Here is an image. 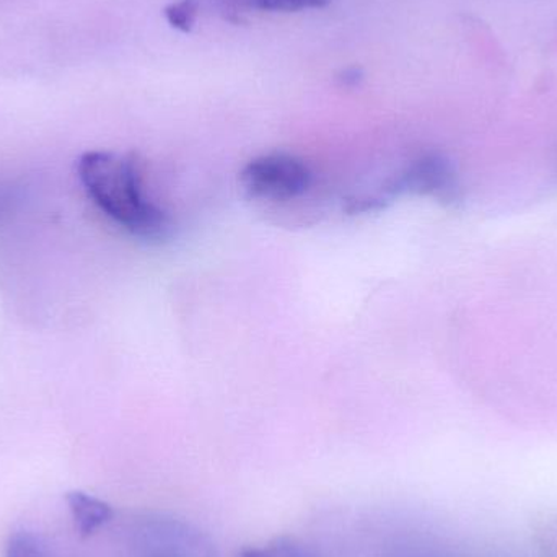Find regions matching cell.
Masks as SVG:
<instances>
[{
  "mask_svg": "<svg viewBox=\"0 0 557 557\" xmlns=\"http://www.w3.org/2000/svg\"><path fill=\"white\" fill-rule=\"evenodd\" d=\"M77 173L88 198L124 231L147 242L169 237L172 221L144 195L136 156L94 150L78 159Z\"/></svg>",
  "mask_w": 557,
  "mask_h": 557,
  "instance_id": "obj_1",
  "label": "cell"
},
{
  "mask_svg": "<svg viewBox=\"0 0 557 557\" xmlns=\"http://www.w3.org/2000/svg\"><path fill=\"white\" fill-rule=\"evenodd\" d=\"M405 193L431 196L444 205H455L460 199L461 189L450 160L445 159L441 153H425L412 160L399 175L389 180L382 193L350 201L352 211H372V209L382 208L386 199H393Z\"/></svg>",
  "mask_w": 557,
  "mask_h": 557,
  "instance_id": "obj_2",
  "label": "cell"
},
{
  "mask_svg": "<svg viewBox=\"0 0 557 557\" xmlns=\"http://www.w3.org/2000/svg\"><path fill=\"white\" fill-rule=\"evenodd\" d=\"M310 166L288 153H268L251 160L240 173L245 191L257 199L290 201L310 188Z\"/></svg>",
  "mask_w": 557,
  "mask_h": 557,
  "instance_id": "obj_3",
  "label": "cell"
},
{
  "mask_svg": "<svg viewBox=\"0 0 557 557\" xmlns=\"http://www.w3.org/2000/svg\"><path fill=\"white\" fill-rule=\"evenodd\" d=\"M67 503L81 535H91L113 519V509L103 500L88 494L78 491L69 493Z\"/></svg>",
  "mask_w": 557,
  "mask_h": 557,
  "instance_id": "obj_4",
  "label": "cell"
},
{
  "mask_svg": "<svg viewBox=\"0 0 557 557\" xmlns=\"http://www.w3.org/2000/svg\"><path fill=\"white\" fill-rule=\"evenodd\" d=\"M238 557H313L300 543L290 539H278L258 548L242 549Z\"/></svg>",
  "mask_w": 557,
  "mask_h": 557,
  "instance_id": "obj_5",
  "label": "cell"
},
{
  "mask_svg": "<svg viewBox=\"0 0 557 557\" xmlns=\"http://www.w3.org/2000/svg\"><path fill=\"white\" fill-rule=\"evenodd\" d=\"M198 2L196 0H180L165 9V18L178 32H191L198 18Z\"/></svg>",
  "mask_w": 557,
  "mask_h": 557,
  "instance_id": "obj_6",
  "label": "cell"
},
{
  "mask_svg": "<svg viewBox=\"0 0 557 557\" xmlns=\"http://www.w3.org/2000/svg\"><path fill=\"white\" fill-rule=\"evenodd\" d=\"M5 557H49L48 549L32 533H16L10 539Z\"/></svg>",
  "mask_w": 557,
  "mask_h": 557,
  "instance_id": "obj_7",
  "label": "cell"
},
{
  "mask_svg": "<svg viewBox=\"0 0 557 557\" xmlns=\"http://www.w3.org/2000/svg\"><path fill=\"white\" fill-rule=\"evenodd\" d=\"M331 0H255V5L270 12H300V10L323 9Z\"/></svg>",
  "mask_w": 557,
  "mask_h": 557,
  "instance_id": "obj_8",
  "label": "cell"
},
{
  "mask_svg": "<svg viewBox=\"0 0 557 557\" xmlns=\"http://www.w3.org/2000/svg\"><path fill=\"white\" fill-rule=\"evenodd\" d=\"M339 81L343 82V85H346V87H356V85H359L360 81H362V71L356 67L346 69V71L341 74Z\"/></svg>",
  "mask_w": 557,
  "mask_h": 557,
  "instance_id": "obj_9",
  "label": "cell"
}]
</instances>
